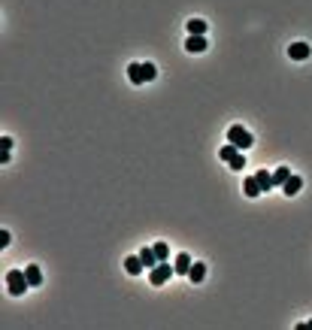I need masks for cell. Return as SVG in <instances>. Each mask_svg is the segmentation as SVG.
<instances>
[{"instance_id":"6da1fadb","label":"cell","mask_w":312,"mask_h":330,"mask_svg":"<svg viewBox=\"0 0 312 330\" xmlns=\"http://www.w3.org/2000/svg\"><path fill=\"white\" fill-rule=\"evenodd\" d=\"M227 142H233L237 149H252V145H255V136H252L243 124H230V127H227Z\"/></svg>"},{"instance_id":"7a4b0ae2","label":"cell","mask_w":312,"mask_h":330,"mask_svg":"<svg viewBox=\"0 0 312 330\" xmlns=\"http://www.w3.org/2000/svg\"><path fill=\"white\" fill-rule=\"evenodd\" d=\"M6 288H9V294H12V297H21L24 291L30 288L24 270H9V273H6Z\"/></svg>"},{"instance_id":"3957f363","label":"cell","mask_w":312,"mask_h":330,"mask_svg":"<svg viewBox=\"0 0 312 330\" xmlns=\"http://www.w3.org/2000/svg\"><path fill=\"white\" fill-rule=\"evenodd\" d=\"M173 273H176V267H170L167 261H158V264L152 267V273H149V282H152V285H164Z\"/></svg>"},{"instance_id":"277c9868","label":"cell","mask_w":312,"mask_h":330,"mask_svg":"<svg viewBox=\"0 0 312 330\" xmlns=\"http://www.w3.org/2000/svg\"><path fill=\"white\" fill-rule=\"evenodd\" d=\"M206 49H209L206 36H200V33H188V40H185V52H191V55H200V52H206Z\"/></svg>"},{"instance_id":"5b68a950","label":"cell","mask_w":312,"mask_h":330,"mask_svg":"<svg viewBox=\"0 0 312 330\" xmlns=\"http://www.w3.org/2000/svg\"><path fill=\"white\" fill-rule=\"evenodd\" d=\"M309 52H312V49H309L306 43H291V46H288V55H291L294 61H306Z\"/></svg>"},{"instance_id":"8992f818","label":"cell","mask_w":312,"mask_h":330,"mask_svg":"<svg viewBox=\"0 0 312 330\" xmlns=\"http://www.w3.org/2000/svg\"><path fill=\"white\" fill-rule=\"evenodd\" d=\"M188 279H191L194 285H200V282L206 279V267H203V261H197V264H191V270H188Z\"/></svg>"},{"instance_id":"52a82bcc","label":"cell","mask_w":312,"mask_h":330,"mask_svg":"<svg viewBox=\"0 0 312 330\" xmlns=\"http://www.w3.org/2000/svg\"><path fill=\"white\" fill-rule=\"evenodd\" d=\"M255 179H258L261 191H273V188H276V185H273V173H270V170H258V173H255Z\"/></svg>"},{"instance_id":"ba28073f","label":"cell","mask_w":312,"mask_h":330,"mask_svg":"<svg viewBox=\"0 0 312 330\" xmlns=\"http://www.w3.org/2000/svg\"><path fill=\"white\" fill-rule=\"evenodd\" d=\"M300 188H303V179H300V176H294V173L288 176V182H285V185H282V191H285L288 197H294V194H297Z\"/></svg>"},{"instance_id":"9c48e42d","label":"cell","mask_w":312,"mask_h":330,"mask_svg":"<svg viewBox=\"0 0 312 330\" xmlns=\"http://www.w3.org/2000/svg\"><path fill=\"white\" fill-rule=\"evenodd\" d=\"M243 194H246V197H261V194H264V191H261V185H258V179H255V176H249V179L243 182Z\"/></svg>"},{"instance_id":"30bf717a","label":"cell","mask_w":312,"mask_h":330,"mask_svg":"<svg viewBox=\"0 0 312 330\" xmlns=\"http://www.w3.org/2000/svg\"><path fill=\"white\" fill-rule=\"evenodd\" d=\"M191 264H194V261H191V254H185V251H179V258H176V264H173V267H176V273H179V276H188V270H191Z\"/></svg>"},{"instance_id":"8fae6325","label":"cell","mask_w":312,"mask_h":330,"mask_svg":"<svg viewBox=\"0 0 312 330\" xmlns=\"http://www.w3.org/2000/svg\"><path fill=\"white\" fill-rule=\"evenodd\" d=\"M125 270L131 273V276H140L146 267H143V261H140V254H131V258H125Z\"/></svg>"},{"instance_id":"7c38bea8","label":"cell","mask_w":312,"mask_h":330,"mask_svg":"<svg viewBox=\"0 0 312 330\" xmlns=\"http://www.w3.org/2000/svg\"><path fill=\"white\" fill-rule=\"evenodd\" d=\"M24 276H27V282H30V288H36L43 282V273H40V267L36 264H30V267H24Z\"/></svg>"},{"instance_id":"4fadbf2b","label":"cell","mask_w":312,"mask_h":330,"mask_svg":"<svg viewBox=\"0 0 312 330\" xmlns=\"http://www.w3.org/2000/svg\"><path fill=\"white\" fill-rule=\"evenodd\" d=\"M128 79H131L134 85H143V82H146V79H143V64H137V61H134V64L128 67Z\"/></svg>"},{"instance_id":"5bb4252c","label":"cell","mask_w":312,"mask_h":330,"mask_svg":"<svg viewBox=\"0 0 312 330\" xmlns=\"http://www.w3.org/2000/svg\"><path fill=\"white\" fill-rule=\"evenodd\" d=\"M288 176H291V170H288V167H276V173H273V185L282 188L285 182H288Z\"/></svg>"},{"instance_id":"9a60e30c","label":"cell","mask_w":312,"mask_h":330,"mask_svg":"<svg viewBox=\"0 0 312 330\" xmlns=\"http://www.w3.org/2000/svg\"><path fill=\"white\" fill-rule=\"evenodd\" d=\"M206 27H209V24H206L203 18H191V21H188V33H200V36H206Z\"/></svg>"},{"instance_id":"2e32d148","label":"cell","mask_w":312,"mask_h":330,"mask_svg":"<svg viewBox=\"0 0 312 330\" xmlns=\"http://www.w3.org/2000/svg\"><path fill=\"white\" fill-rule=\"evenodd\" d=\"M237 155H240V149H237V145H233V142L221 145V152H218V158H221V161H233Z\"/></svg>"},{"instance_id":"e0dca14e","label":"cell","mask_w":312,"mask_h":330,"mask_svg":"<svg viewBox=\"0 0 312 330\" xmlns=\"http://www.w3.org/2000/svg\"><path fill=\"white\" fill-rule=\"evenodd\" d=\"M140 261H143V267H155V264H158V254H155V248H143Z\"/></svg>"},{"instance_id":"ac0fdd59","label":"cell","mask_w":312,"mask_h":330,"mask_svg":"<svg viewBox=\"0 0 312 330\" xmlns=\"http://www.w3.org/2000/svg\"><path fill=\"white\" fill-rule=\"evenodd\" d=\"M152 248H155V254H158V261H167V258H170V245H167V242H155Z\"/></svg>"},{"instance_id":"d6986e66","label":"cell","mask_w":312,"mask_h":330,"mask_svg":"<svg viewBox=\"0 0 312 330\" xmlns=\"http://www.w3.org/2000/svg\"><path fill=\"white\" fill-rule=\"evenodd\" d=\"M155 76H158V70H155V64L146 61V64H143V79H146V82H155Z\"/></svg>"},{"instance_id":"ffe728a7","label":"cell","mask_w":312,"mask_h":330,"mask_svg":"<svg viewBox=\"0 0 312 330\" xmlns=\"http://www.w3.org/2000/svg\"><path fill=\"white\" fill-rule=\"evenodd\" d=\"M227 164H230L233 170H246V158H243V155H237V158H233V161H227Z\"/></svg>"},{"instance_id":"44dd1931","label":"cell","mask_w":312,"mask_h":330,"mask_svg":"<svg viewBox=\"0 0 312 330\" xmlns=\"http://www.w3.org/2000/svg\"><path fill=\"white\" fill-rule=\"evenodd\" d=\"M9 242H12V236H9V230H0V245H3V248H6Z\"/></svg>"},{"instance_id":"7402d4cb","label":"cell","mask_w":312,"mask_h":330,"mask_svg":"<svg viewBox=\"0 0 312 330\" xmlns=\"http://www.w3.org/2000/svg\"><path fill=\"white\" fill-rule=\"evenodd\" d=\"M0 149L9 152V149H12V139H9V136H0Z\"/></svg>"},{"instance_id":"603a6c76","label":"cell","mask_w":312,"mask_h":330,"mask_svg":"<svg viewBox=\"0 0 312 330\" xmlns=\"http://www.w3.org/2000/svg\"><path fill=\"white\" fill-rule=\"evenodd\" d=\"M297 330H312V321H306V324H297Z\"/></svg>"}]
</instances>
